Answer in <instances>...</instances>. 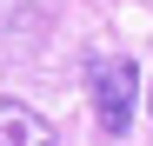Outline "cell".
Returning <instances> with one entry per match:
<instances>
[{"label": "cell", "instance_id": "cell-1", "mask_svg": "<svg viewBox=\"0 0 153 146\" xmlns=\"http://www.w3.org/2000/svg\"><path fill=\"white\" fill-rule=\"evenodd\" d=\"M80 80H87V100H93L100 133H107V139H126V126H133V113H140V66L126 53L93 46V53L80 60Z\"/></svg>", "mask_w": 153, "mask_h": 146}, {"label": "cell", "instance_id": "cell-2", "mask_svg": "<svg viewBox=\"0 0 153 146\" xmlns=\"http://www.w3.org/2000/svg\"><path fill=\"white\" fill-rule=\"evenodd\" d=\"M0 146H67V139L47 126L27 100H7V93H0Z\"/></svg>", "mask_w": 153, "mask_h": 146}, {"label": "cell", "instance_id": "cell-3", "mask_svg": "<svg viewBox=\"0 0 153 146\" xmlns=\"http://www.w3.org/2000/svg\"><path fill=\"white\" fill-rule=\"evenodd\" d=\"M146 113H153V86H146Z\"/></svg>", "mask_w": 153, "mask_h": 146}]
</instances>
